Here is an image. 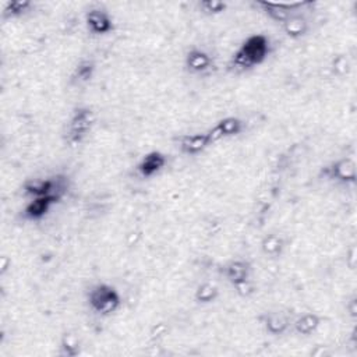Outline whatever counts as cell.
I'll return each instance as SVG.
<instances>
[{"instance_id":"30bf717a","label":"cell","mask_w":357,"mask_h":357,"mask_svg":"<svg viewBox=\"0 0 357 357\" xmlns=\"http://www.w3.org/2000/svg\"><path fill=\"white\" fill-rule=\"evenodd\" d=\"M211 145H213L208 130L191 134H183L177 139V146L181 153L187 156H197L205 152Z\"/></svg>"},{"instance_id":"8992f818","label":"cell","mask_w":357,"mask_h":357,"mask_svg":"<svg viewBox=\"0 0 357 357\" xmlns=\"http://www.w3.org/2000/svg\"><path fill=\"white\" fill-rule=\"evenodd\" d=\"M215 67L213 57L201 47H191L184 56V68L192 75H205Z\"/></svg>"},{"instance_id":"e0dca14e","label":"cell","mask_w":357,"mask_h":357,"mask_svg":"<svg viewBox=\"0 0 357 357\" xmlns=\"http://www.w3.org/2000/svg\"><path fill=\"white\" fill-rule=\"evenodd\" d=\"M96 73V63L92 59H82L71 74V82L75 85L88 84Z\"/></svg>"},{"instance_id":"ffe728a7","label":"cell","mask_w":357,"mask_h":357,"mask_svg":"<svg viewBox=\"0 0 357 357\" xmlns=\"http://www.w3.org/2000/svg\"><path fill=\"white\" fill-rule=\"evenodd\" d=\"M60 356L63 357H75L81 353V346H79V339L74 333H64L60 340Z\"/></svg>"},{"instance_id":"d6986e66","label":"cell","mask_w":357,"mask_h":357,"mask_svg":"<svg viewBox=\"0 0 357 357\" xmlns=\"http://www.w3.org/2000/svg\"><path fill=\"white\" fill-rule=\"evenodd\" d=\"M218 297H219V289L216 284L211 282L199 283L194 291V300L202 305L212 304L213 301H216Z\"/></svg>"},{"instance_id":"8fae6325","label":"cell","mask_w":357,"mask_h":357,"mask_svg":"<svg viewBox=\"0 0 357 357\" xmlns=\"http://www.w3.org/2000/svg\"><path fill=\"white\" fill-rule=\"evenodd\" d=\"M244 130V121L236 116H227L220 119L219 121H216L215 126H212L208 132L209 137L212 139L213 144L222 141V139H227V138H233L237 137L243 132Z\"/></svg>"},{"instance_id":"7c38bea8","label":"cell","mask_w":357,"mask_h":357,"mask_svg":"<svg viewBox=\"0 0 357 357\" xmlns=\"http://www.w3.org/2000/svg\"><path fill=\"white\" fill-rule=\"evenodd\" d=\"M259 322L264 331L271 336H283L290 328L293 319L279 310L276 311H266L259 315Z\"/></svg>"},{"instance_id":"52a82bcc","label":"cell","mask_w":357,"mask_h":357,"mask_svg":"<svg viewBox=\"0 0 357 357\" xmlns=\"http://www.w3.org/2000/svg\"><path fill=\"white\" fill-rule=\"evenodd\" d=\"M84 21L88 32L93 36H103L110 33L114 29V22L112 15L109 14V11L100 7L88 10L85 13Z\"/></svg>"},{"instance_id":"7402d4cb","label":"cell","mask_w":357,"mask_h":357,"mask_svg":"<svg viewBox=\"0 0 357 357\" xmlns=\"http://www.w3.org/2000/svg\"><path fill=\"white\" fill-rule=\"evenodd\" d=\"M198 7L202 14L215 17V15H219L226 11L227 3L222 1V0H202L198 3Z\"/></svg>"},{"instance_id":"4fadbf2b","label":"cell","mask_w":357,"mask_h":357,"mask_svg":"<svg viewBox=\"0 0 357 357\" xmlns=\"http://www.w3.org/2000/svg\"><path fill=\"white\" fill-rule=\"evenodd\" d=\"M167 165V158L160 151L146 152L137 163V173L142 178H152L159 174Z\"/></svg>"},{"instance_id":"2e32d148","label":"cell","mask_w":357,"mask_h":357,"mask_svg":"<svg viewBox=\"0 0 357 357\" xmlns=\"http://www.w3.org/2000/svg\"><path fill=\"white\" fill-rule=\"evenodd\" d=\"M282 29L289 38L300 39L307 35L310 29V24L304 14H301L300 11H296L282 24Z\"/></svg>"},{"instance_id":"5bb4252c","label":"cell","mask_w":357,"mask_h":357,"mask_svg":"<svg viewBox=\"0 0 357 357\" xmlns=\"http://www.w3.org/2000/svg\"><path fill=\"white\" fill-rule=\"evenodd\" d=\"M61 199L54 195H46V197H35L28 201V204L24 208V218L32 222L43 219L50 209L60 202Z\"/></svg>"},{"instance_id":"7a4b0ae2","label":"cell","mask_w":357,"mask_h":357,"mask_svg":"<svg viewBox=\"0 0 357 357\" xmlns=\"http://www.w3.org/2000/svg\"><path fill=\"white\" fill-rule=\"evenodd\" d=\"M86 303L93 314L109 317L120 310L123 300L120 291L114 286L109 283H96L89 289Z\"/></svg>"},{"instance_id":"9a60e30c","label":"cell","mask_w":357,"mask_h":357,"mask_svg":"<svg viewBox=\"0 0 357 357\" xmlns=\"http://www.w3.org/2000/svg\"><path fill=\"white\" fill-rule=\"evenodd\" d=\"M321 317L315 312H304L301 315H298L296 319H293L291 322V329L304 337L312 336L321 326Z\"/></svg>"},{"instance_id":"ba28073f","label":"cell","mask_w":357,"mask_h":357,"mask_svg":"<svg viewBox=\"0 0 357 357\" xmlns=\"http://www.w3.org/2000/svg\"><path fill=\"white\" fill-rule=\"evenodd\" d=\"M324 176L335 183L354 184L356 183V163L350 158H342L332 162L324 169Z\"/></svg>"},{"instance_id":"3957f363","label":"cell","mask_w":357,"mask_h":357,"mask_svg":"<svg viewBox=\"0 0 357 357\" xmlns=\"http://www.w3.org/2000/svg\"><path fill=\"white\" fill-rule=\"evenodd\" d=\"M96 123V114L89 106H78L73 110L64 131V139L68 145L82 144L92 132Z\"/></svg>"},{"instance_id":"5b68a950","label":"cell","mask_w":357,"mask_h":357,"mask_svg":"<svg viewBox=\"0 0 357 357\" xmlns=\"http://www.w3.org/2000/svg\"><path fill=\"white\" fill-rule=\"evenodd\" d=\"M223 278L237 290L248 289L251 275H252V266L245 259H230L222 266Z\"/></svg>"},{"instance_id":"277c9868","label":"cell","mask_w":357,"mask_h":357,"mask_svg":"<svg viewBox=\"0 0 357 357\" xmlns=\"http://www.w3.org/2000/svg\"><path fill=\"white\" fill-rule=\"evenodd\" d=\"M68 183L64 176H53L46 178H33L24 184L25 195L35 198V197H46L54 195L57 198H63L68 191Z\"/></svg>"},{"instance_id":"44dd1931","label":"cell","mask_w":357,"mask_h":357,"mask_svg":"<svg viewBox=\"0 0 357 357\" xmlns=\"http://www.w3.org/2000/svg\"><path fill=\"white\" fill-rule=\"evenodd\" d=\"M32 7V3L28 0H15L7 1L3 7V17L4 18H18L26 14Z\"/></svg>"},{"instance_id":"ac0fdd59","label":"cell","mask_w":357,"mask_h":357,"mask_svg":"<svg viewBox=\"0 0 357 357\" xmlns=\"http://www.w3.org/2000/svg\"><path fill=\"white\" fill-rule=\"evenodd\" d=\"M261 250L269 258H279L284 250V240L278 233H269L262 238Z\"/></svg>"},{"instance_id":"9c48e42d","label":"cell","mask_w":357,"mask_h":357,"mask_svg":"<svg viewBox=\"0 0 357 357\" xmlns=\"http://www.w3.org/2000/svg\"><path fill=\"white\" fill-rule=\"evenodd\" d=\"M310 1H293V3H278V1H258L257 6L262 8L268 18L278 24H283L293 13L300 11L304 6H308Z\"/></svg>"},{"instance_id":"6da1fadb","label":"cell","mask_w":357,"mask_h":357,"mask_svg":"<svg viewBox=\"0 0 357 357\" xmlns=\"http://www.w3.org/2000/svg\"><path fill=\"white\" fill-rule=\"evenodd\" d=\"M271 53L269 38L262 33L247 36L227 63L229 71L245 73L261 66Z\"/></svg>"}]
</instances>
